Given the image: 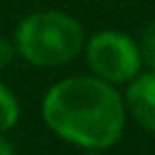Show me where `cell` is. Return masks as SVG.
<instances>
[{
    "instance_id": "cell-1",
    "label": "cell",
    "mask_w": 155,
    "mask_h": 155,
    "mask_svg": "<svg viewBox=\"0 0 155 155\" xmlns=\"http://www.w3.org/2000/svg\"><path fill=\"white\" fill-rule=\"evenodd\" d=\"M41 116L59 139L87 150H105L121 139L128 112L114 84L96 75H71L46 91Z\"/></svg>"
},
{
    "instance_id": "cell-2",
    "label": "cell",
    "mask_w": 155,
    "mask_h": 155,
    "mask_svg": "<svg viewBox=\"0 0 155 155\" xmlns=\"http://www.w3.org/2000/svg\"><path fill=\"white\" fill-rule=\"evenodd\" d=\"M84 30L80 21L59 9L28 14L14 32V48L25 62L39 68L68 64L82 53Z\"/></svg>"
},
{
    "instance_id": "cell-3",
    "label": "cell",
    "mask_w": 155,
    "mask_h": 155,
    "mask_svg": "<svg viewBox=\"0 0 155 155\" xmlns=\"http://www.w3.org/2000/svg\"><path fill=\"white\" fill-rule=\"evenodd\" d=\"M84 57H87L91 75L101 78L110 84H128L141 71V57L137 41L119 30H101L84 41Z\"/></svg>"
},
{
    "instance_id": "cell-4",
    "label": "cell",
    "mask_w": 155,
    "mask_h": 155,
    "mask_svg": "<svg viewBox=\"0 0 155 155\" xmlns=\"http://www.w3.org/2000/svg\"><path fill=\"white\" fill-rule=\"evenodd\" d=\"M123 105L141 128L155 132V71H139L128 82Z\"/></svg>"
},
{
    "instance_id": "cell-5",
    "label": "cell",
    "mask_w": 155,
    "mask_h": 155,
    "mask_svg": "<svg viewBox=\"0 0 155 155\" xmlns=\"http://www.w3.org/2000/svg\"><path fill=\"white\" fill-rule=\"evenodd\" d=\"M18 116H21V107L16 96L12 94V89H7L0 82V135L12 130L18 123Z\"/></svg>"
},
{
    "instance_id": "cell-6",
    "label": "cell",
    "mask_w": 155,
    "mask_h": 155,
    "mask_svg": "<svg viewBox=\"0 0 155 155\" xmlns=\"http://www.w3.org/2000/svg\"><path fill=\"white\" fill-rule=\"evenodd\" d=\"M137 48H139L141 66H146L148 71H155V21L141 30L139 39H137Z\"/></svg>"
},
{
    "instance_id": "cell-7",
    "label": "cell",
    "mask_w": 155,
    "mask_h": 155,
    "mask_svg": "<svg viewBox=\"0 0 155 155\" xmlns=\"http://www.w3.org/2000/svg\"><path fill=\"white\" fill-rule=\"evenodd\" d=\"M14 53H16L14 44H12V41H7L5 37H0V71H2V68H7V66L12 64Z\"/></svg>"
},
{
    "instance_id": "cell-8",
    "label": "cell",
    "mask_w": 155,
    "mask_h": 155,
    "mask_svg": "<svg viewBox=\"0 0 155 155\" xmlns=\"http://www.w3.org/2000/svg\"><path fill=\"white\" fill-rule=\"evenodd\" d=\"M0 155H18L16 148H14V144H12L5 135H0Z\"/></svg>"
}]
</instances>
